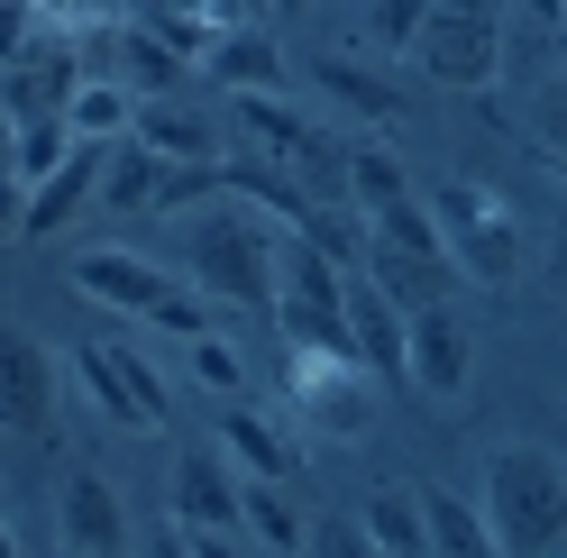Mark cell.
<instances>
[{"label": "cell", "mask_w": 567, "mask_h": 558, "mask_svg": "<svg viewBox=\"0 0 567 558\" xmlns=\"http://www.w3.org/2000/svg\"><path fill=\"white\" fill-rule=\"evenodd\" d=\"M485 521H494V549L513 558L567 549V458L540 440L485 448Z\"/></svg>", "instance_id": "cell-1"}, {"label": "cell", "mask_w": 567, "mask_h": 558, "mask_svg": "<svg viewBox=\"0 0 567 558\" xmlns=\"http://www.w3.org/2000/svg\"><path fill=\"white\" fill-rule=\"evenodd\" d=\"M275 211L257 202H220V211L193 220V285L210 302H238V311H275Z\"/></svg>", "instance_id": "cell-2"}, {"label": "cell", "mask_w": 567, "mask_h": 558, "mask_svg": "<svg viewBox=\"0 0 567 558\" xmlns=\"http://www.w3.org/2000/svg\"><path fill=\"white\" fill-rule=\"evenodd\" d=\"M284 412L311 440H367L375 431V366L358 348H293L284 339Z\"/></svg>", "instance_id": "cell-3"}, {"label": "cell", "mask_w": 567, "mask_h": 558, "mask_svg": "<svg viewBox=\"0 0 567 558\" xmlns=\"http://www.w3.org/2000/svg\"><path fill=\"white\" fill-rule=\"evenodd\" d=\"M431 211H440L449 257H457V275H467V285H513V275H522V220H513V202L494 193V184L457 174V184L431 193Z\"/></svg>", "instance_id": "cell-4"}, {"label": "cell", "mask_w": 567, "mask_h": 558, "mask_svg": "<svg viewBox=\"0 0 567 558\" xmlns=\"http://www.w3.org/2000/svg\"><path fill=\"white\" fill-rule=\"evenodd\" d=\"M403 55L431 83H449V92H485L494 74H504V19H494V10H440V0H431Z\"/></svg>", "instance_id": "cell-5"}, {"label": "cell", "mask_w": 567, "mask_h": 558, "mask_svg": "<svg viewBox=\"0 0 567 558\" xmlns=\"http://www.w3.org/2000/svg\"><path fill=\"white\" fill-rule=\"evenodd\" d=\"M174 521H193V558H220V549L247 540L229 448H184V458H174Z\"/></svg>", "instance_id": "cell-6"}, {"label": "cell", "mask_w": 567, "mask_h": 558, "mask_svg": "<svg viewBox=\"0 0 567 558\" xmlns=\"http://www.w3.org/2000/svg\"><path fill=\"white\" fill-rule=\"evenodd\" d=\"M74 375H83V394L111 412L120 431H165V375L147 366L137 339H92L74 358Z\"/></svg>", "instance_id": "cell-7"}, {"label": "cell", "mask_w": 567, "mask_h": 558, "mask_svg": "<svg viewBox=\"0 0 567 558\" xmlns=\"http://www.w3.org/2000/svg\"><path fill=\"white\" fill-rule=\"evenodd\" d=\"M83 83V46L74 28H47L38 46H19L10 64H0V101H10V120H38V111H64Z\"/></svg>", "instance_id": "cell-8"}, {"label": "cell", "mask_w": 567, "mask_h": 558, "mask_svg": "<svg viewBox=\"0 0 567 558\" xmlns=\"http://www.w3.org/2000/svg\"><path fill=\"white\" fill-rule=\"evenodd\" d=\"M467 375H476V330L457 321L449 302H421V311H412V358H403V385H421V394L457 403V394H467Z\"/></svg>", "instance_id": "cell-9"}, {"label": "cell", "mask_w": 567, "mask_h": 558, "mask_svg": "<svg viewBox=\"0 0 567 558\" xmlns=\"http://www.w3.org/2000/svg\"><path fill=\"white\" fill-rule=\"evenodd\" d=\"M47 422H55V358L19 321H0V431L38 440Z\"/></svg>", "instance_id": "cell-10"}, {"label": "cell", "mask_w": 567, "mask_h": 558, "mask_svg": "<svg viewBox=\"0 0 567 558\" xmlns=\"http://www.w3.org/2000/svg\"><path fill=\"white\" fill-rule=\"evenodd\" d=\"M55 540L74 549V558H120L128 549V513L111 495V476L64 467V485H55Z\"/></svg>", "instance_id": "cell-11"}, {"label": "cell", "mask_w": 567, "mask_h": 558, "mask_svg": "<svg viewBox=\"0 0 567 558\" xmlns=\"http://www.w3.org/2000/svg\"><path fill=\"white\" fill-rule=\"evenodd\" d=\"M348 339H358V358H367L375 375H394V385H403V358H412V311L384 293L367 266H348Z\"/></svg>", "instance_id": "cell-12"}, {"label": "cell", "mask_w": 567, "mask_h": 558, "mask_svg": "<svg viewBox=\"0 0 567 558\" xmlns=\"http://www.w3.org/2000/svg\"><path fill=\"white\" fill-rule=\"evenodd\" d=\"M74 293L128 311V321H147V311L174 293V275H165V266H147L137 248H83V257H74Z\"/></svg>", "instance_id": "cell-13"}, {"label": "cell", "mask_w": 567, "mask_h": 558, "mask_svg": "<svg viewBox=\"0 0 567 558\" xmlns=\"http://www.w3.org/2000/svg\"><path fill=\"white\" fill-rule=\"evenodd\" d=\"M101 156H111L101 137H74V156H64L55 174H38V184H28V220H19V238H55L64 220H74L83 202L101 193Z\"/></svg>", "instance_id": "cell-14"}, {"label": "cell", "mask_w": 567, "mask_h": 558, "mask_svg": "<svg viewBox=\"0 0 567 558\" xmlns=\"http://www.w3.org/2000/svg\"><path fill=\"white\" fill-rule=\"evenodd\" d=\"M358 266H367L403 311L449 302V285H457V257H421V248H403V238H375V229H367V257H358Z\"/></svg>", "instance_id": "cell-15"}, {"label": "cell", "mask_w": 567, "mask_h": 558, "mask_svg": "<svg viewBox=\"0 0 567 558\" xmlns=\"http://www.w3.org/2000/svg\"><path fill=\"white\" fill-rule=\"evenodd\" d=\"M165 174H174V156H156L147 137H111V156H101V211H120V220L156 211Z\"/></svg>", "instance_id": "cell-16"}, {"label": "cell", "mask_w": 567, "mask_h": 558, "mask_svg": "<svg viewBox=\"0 0 567 558\" xmlns=\"http://www.w3.org/2000/svg\"><path fill=\"white\" fill-rule=\"evenodd\" d=\"M128 137H147L156 156H174V165H220V120H202V111H184V101H137V120H128Z\"/></svg>", "instance_id": "cell-17"}, {"label": "cell", "mask_w": 567, "mask_h": 558, "mask_svg": "<svg viewBox=\"0 0 567 558\" xmlns=\"http://www.w3.org/2000/svg\"><path fill=\"white\" fill-rule=\"evenodd\" d=\"M202 74L220 83V92H275V83H284V46L266 38L257 19H247V28H229V38H210Z\"/></svg>", "instance_id": "cell-18"}, {"label": "cell", "mask_w": 567, "mask_h": 558, "mask_svg": "<svg viewBox=\"0 0 567 558\" xmlns=\"http://www.w3.org/2000/svg\"><path fill=\"white\" fill-rule=\"evenodd\" d=\"M367 549H384V558H421L431 549V521H421V485H403V476H384L375 495H367Z\"/></svg>", "instance_id": "cell-19"}, {"label": "cell", "mask_w": 567, "mask_h": 558, "mask_svg": "<svg viewBox=\"0 0 567 558\" xmlns=\"http://www.w3.org/2000/svg\"><path fill=\"white\" fill-rule=\"evenodd\" d=\"M238 521H247V540H257V549H284V558L311 540V521L284 504V476H238Z\"/></svg>", "instance_id": "cell-20"}, {"label": "cell", "mask_w": 567, "mask_h": 558, "mask_svg": "<svg viewBox=\"0 0 567 558\" xmlns=\"http://www.w3.org/2000/svg\"><path fill=\"white\" fill-rule=\"evenodd\" d=\"M229 120H238L247 137H257V147H266L275 165L293 156V147H302L311 128H321V120H311V111H293V101H284V83H275V92H229Z\"/></svg>", "instance_id": "cell-21"}, {"label": "cell", "mask_w": 567, "mask_h": 558, "mask_svg": "<svg viewBox=\"0 0 567 558\" xmlns=\"http://www.w3.org/2000/svg\"><path fill=\"white\" fill-rule=\"evenodd\" d=\"M220 448L238 458V476H293L302 448L284 440V422H266V412H220Z\"/></svg>", "instance_id": "cell-22"}, {"label": "cell", "mask_w": 567, "mask_h": 558, "mask_svg": "<svg viewBox=\"0 0 567 558\" xmlns=\"http://www.w3.org/2000/svg\"><path fill=\"white\" fill-rule=\"evenodd\" d=\"M421 521H431V549H440V558H485V549H494L485 504L449 495V485H421Z\"/></svg>", "instance_id": "cell-23"}, {"label": "cell", "mask_w": 567, "mask_h": 558, "mask_svg": "<svg viewBox=\"0 0 567 558\" xmlns=\"http://www.w3.org/2000/svg\"><path fill=\"white\" fill-rule=\"evenodd\" d=\"M120 83H128L137 101L174 92V83H184V46H165L156 28H120Z\"/></svg>", "instance_id": "cell-24"}, {"label": "cell", "mask_w": 567, "mask_h": 558, "mask_svg": "<svg viewBox=\"0 0 567 558\" xmlns=\"http://www.w3.org/2000/svg\"><path fill=\"white\" fill-rule=\"evenodd\" d=\"M128 120H137V92L128 83H74V101H64V128L74 137H128Z\"/></svg>", "instance_id": "cell-25"}, {"label": "cell", "mask_w": 567, "mask_h": 558, "mask_svg": "<svg viewBox=\"0 0 567 558\" xmlns=\"http://www.w3.org/2000/svg\"><path fill=\"white\" fill-rule=\"evenodd\" d=\"M64 156H74V128H64V111L10 120V174H19V184H38V174H55Z\"/></svg>", "instance_id": "cell-26"}, {"label": "cell", "mask_w": 567, "mask_h": 558, "mask_svg": "<svg viewBox=\"0 0 567 558\" xmlns=\"http://www.w3.org/2000/svg\"><path fill=\"white\" fill-rule=\"evenodd\" d=\"M412 184H403V165H394V147L384 137H348V202L358 211H384V202H403Z\"/></svg>", "instance_id": "cell-27"}, {"label": "cell", "mask_w": 567, "mask_h": 558, "mask_svg": "<svg viewBox=\"0 0 567 558\" xmlns=\"http://www.w3.org/2000/svg\"><path fill=\"white\" fill-rule=\"evenodd\" d=\"M184 366H193V385H202V394H220V403H238V394H247V358H238L220 330L184 339Z\"/></svg>", "instance_id": "cell-28"}, {"label": "cell", "mask_w": 567, "mask_h": 558, "mask_svg": "<svg viewBox=\"0 0 567 558\" xmlns=\"http://www.w3.org/2000/svg\"><path fill=\"white\" fill-rule=\"evenodd\" d=\"M311 74H321V92H330V101H348V111H367V120H394V111H403V101L384 92L375 74H358V64H348V55H321V64H311Z\"/></svg>", "instance_id": "cell-29"}, {"label": "cell", "mask_w": 567, "mask_h": 558, "mask_svg": "<svg viewBox=\"0 0 567 558\" xmlns=\"http://www.w3.org/2000/svg\"><path fill=\"white\" fill-rule=\"evenodd\" d=\"M421 10H431V0H367V38L375 46H412V28H421Z\"/></svg>", "instance_id": "cell-30"}, {"label": "cell", "mask_w": 567, "mask_h": 558, "mask_svg": "<svg viewBox=\"0 0 567 558\" xmlns=\"http://www.w3.org/2000/svg\"><path fill=\"white\" fill-rule=\"evenodd\" d=\"M147 321H156L165 339H202V330H210V302H202V293H184V285H174V293H165V302L147 311Z\"/></svg>", "instance_id": "cell-31"}, {"label": "cell", "mask_w": 567, "mask_h": 558, "mask_svg": "<svg viewBox=\"0 0 567 558\" xmlns=\"http://www.w3.org/2000/svg\"><path fill=\"white\" fill-rule=\"evenodd\" d=\"M302 549H321V558H367V521H311Z\"/></svg>", "instance_id": "cell-32"}, {"label": "cell", "mask_w": 567, "mask_h": 558, "mask_svg": "<svg viewBox=\"0 0 567 558\" xmlns=\"http://www.w3.org/2000/svg\"><path fill=\"white\" fill-rule=\"evenodd\" d=\"M540 137L567 156V74H549V92H540Z\"/></svg>", "instance_id": "cell-33"}, {"label": "cell", "mask_w": 567, "mask_h": 558, "mask_svg": "<svg viewBox=\"0 0 567 558\" xmlns=\"http://www.w3.org/2000/svg\"><path fill=\"white\" fill-rule=\"evenodd\" d=\"M19 220H28V184L0 165V238H19Z\"/></svg>", "instance_id": "cell-34"}, {"label": "cell", "mask_w": 567, "mask_h": 558, "mask_svg": "<svg viewBox=\"0 0 567 558\" xmlns=\"http://www.w3.org/2000/svg\"><path fill=\"white\" fill-rule=\"evenodd\" d=\"M10 549H19V531H10V521H0V558H10Z\"/></svg>", "instance_id": "cell-35"}, {"label": "cell", "mask_w": 567, "mask_h": 558, "mask_svg": "<svg viewBox=\"0 0 567 558\" xmlns=\"http://www.w3.org/2000/svg\"><path fill=\"white\" fill-rule=\"evenodd\" d=\"M0 147H10V101H0Z\"/></svg>", "instance_id": "cell-36"}]
</instances>
